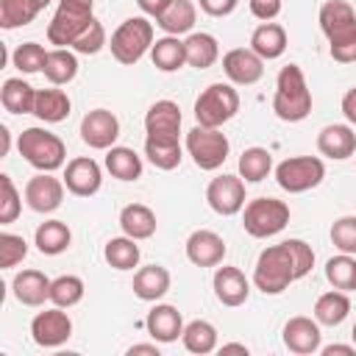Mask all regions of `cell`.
<instances>
[{
    "instance_id": "obj_1",
    "label": "cell",
    "mask_w": 356,
    "mask_h": 356,
    "mask_svg": "<svg viewBox=\"0 0 356 356\" xmlns=\"http://www.w3.org/2000/svg\"><path fill=\"white\" fill-rule=\"evenodd\" d=\"M314 267V250L303 239H284L259 253L253 267V286L264 295H281L289 284L309 275Z\"/></svg>"
},
{
    "instance_id": "obj_2",
    "label": "cell",
    "mask_w": 356,
    "mask_h": 356,
    "mask_svg": "<svg viewBox=\"0 0 356 356\" xmlns=\"http://www.w3.org/2000/svg\"><path fill=\"white\" fill-rule=\"evenodd\" d=\"M328 53L339 64H356V11L348 0H325L317 14Z\"/></svg>"
},
{
    "instance_id": "obj_3",
    "label": "cell",
    "mask_w": 356,
    "mask_h": 356,
    "mask_svg": "<svg viewBox=\"0 0 356 356\" xmlns=\"http://www.w3.org/2000/svg\"><path fill=\"white\" fill-rule=\"evenodd\" d=\"M273 111L284 122H300L312 114V89H309L306 75L298 64L281 67V72L275 78Z\"/></svg>"
},
{
    "instance_id": "obj_4",
    "label": "cell",
    "mask_w": 356,
    "mask_h": 356,
    "mask_svg": "<svg viewBox=\"0 0 356 356\" xmlns=\"http://www.w3.org/2000/svg\"><path fill=\"white\" fill-rule=\"evenodd\" d=\"M17 150L39 172H53V170L67 164V145L61 142V136H56L47 128H39V125L25 128L19 134Z\"/></svg>"
},
{
    "instance_id": "obj_5",
    "label": "cell",
    "mask_w": 356,
    "mask_h": 356,
    "mask_svg": "<svg viewBox=\"0 0 356 356\" xmlns=\"http://www.w3.org/2000/svg\"><path fill=\"white\" fill-rule=\"evenodd\" d=\"M156 31H153V22L147 17H128L117 25V31L111 33V56L114 61L125 64V67H134L145 53H150L153 47V39Z\"/></svg>"
},
{
    "instance_id": "obj_6",
    "label": "cell",
    "mask_w": 356,
    "mask_h": 356,
    "mask_svg": "<svg viewBox=\"0 0 356 356\" xmlns=\"http://www.w3.org/2000/svg\"><path fill=\"white\" fill-rule=\"evenodd\" d=\"M239 111V92L231 83H209L195 100V120L206 128H222Z\"/></svg>"
},
{
    "instance_id": "obj_7",
    "label": "cell",
    "mask_w": 356,
    "mask_h": 356,
    "mask_svg": "<svg viewBox=\"0 0 356 356\" xmlns=\"http://www.w3.org/2000/svg\"><path fill=\"white\" fill-rule=\"evenodd\" d=\"M286 225H289V206L278 197H253L242 209V228L256 239L275 236Z\"/></svg>"
},
{
    "instance_id": "obj_8",
    "label": "cell",
    "mask_w": 356,
    "mask_h": 356,
    "mask_svg": "<svg viewBox=\"0 0 356 356\" xmlns=\"http://www.w3.org/2000/svg\"><path fill=\"white\" fill-rule=\"evenodd\" d=\"M228 150H231V142L220 128L195 125L186 134V153L192 156L197 170H206V172L220 170L228 159Z\"/></svg>"
},
{
    "instance_id": "obj_9",
    "label": "cell",
    "mask_w": 356,
    "mask_h": 356,
    "mask_svg": "<svg viewBox=\"0 0 356 356\" xmlns=\"http://www.w3.org/2000/svg\"><path fill=\"white\" fill-rule=\"evenodd\" d=\"M325 178V164L320 156H289L275 167V181L284 192L300 195L320 186Z\"/></svg>"
},
{
    "instance_id": "obj_10",
    "label": "cell",
    "mask_w": 356,
    "mask_h": 356,
    "mask_svg": "<svg viewBox=\"0 0 356 356\" xmlns=\"http://www.w3.org/2000/svg\"><path fill=\"white\" fill-rule=\"evenodd\" d=\"M245 181H242V175H228V172H222V175H217V178H211L209 181V186H206V203H209V209L214 211V214H220V217H234V214H239L242 209H245Z\"/></svg>"
},
{
    "instance_id": "obj_11",
    "label": "cell",
    "mask_w": 356,
    "mask_h": 356,
    "mask_svg": "<svg viewBox=\"0 0 356 356\" xmlns=\"http://www.w3.org/2000/svg\"><path fill=\"white\" fill-rule=\"evenodd\" d=\"M72 337V320L61 306L44 309L31 320V339L39 348H58Z\"/></svg>"
},
{
    "instance_id": "obj_12",
    "label": "cell",
    "mask_w": 356,
    "mask_h": 356,
    "mask_svg": "<svg viewBox=\"0 0 356 356\" xmlns=\"http://www.w3.org/2000/svg\"><path fill=\"white\" fill-rule=\"evenodd\" d=\"M81 139L92 150H108L120 139V120L108 108H92L81 120Z\"/></svg>"
},
{
    "instance_id": "obj_13",
    "label": "cell",
    "mask_w": 356,
    "mask_h": 356,
    "mask_svg": "<svg viewBox=\"0 0 356 356\" xmlns=\"http://www.w3.org/2000/svg\"><path fill=\"white\" fill-rule=\"evenodd\" d=\"M64 178H56L53 172H36L25 184V203L36 214H53L64 200Z\"/></svg>"
},
{
    "instance_id": "obj_14",
    "label": "cell",
    "mask_w": 356,
    "mask_h": 356,
    "mask_svg": "<svg viewBox=\"0 0 356 356\" xmlns=\"http://www.w3.org/2000/svg\"><path fill=\"white\" fill-rule=\"evenodd\" d=\"M64 186L67 192H72L75 197H92L100 192L103 186V170L95 159L89 156H78V159H70L67 167H64Z\"/></svg>"
},
{
    "instance_id": "obj_15",
    "label": "cell",
    "mask_w": 356,
    "mask_h": 356,
    "mask_svg": "<svg viewBox=\"0 0 356 356\" xmlns=\"http://www.w3.org/2000/svg\"><path fill=\"white\" fill-rule=\"evenodd\" d=\"M222 72L236 86H253L264 75V58L250 47H234L222 56Z\"/></svg>"
},
{
    "instance_id": "obj_16",
    "label": "cell",
    "mask_w": 356,
    "mask_h": 356,
    "mask_svg": "<svg viewBox=\"0 0 356 356\" xmlns=\"http://www.w3.org/2000/svg\"><path fill=\"white\" fill-rule=\"evenodd\" d=\"M281 339H284V348L298 353V356H312L323 348V334H320V323L312 320V317H289L284 331H281Z\"/></svg>"
},
{
    "instance_id": "obj_17",
    "label": "cell",
    "mask_w": 356,
    "mask_h": 356,
    "mask_svg": "<svg viewBox=\"0 0 356 356\" xmlns=\"http://www.w3.org/2000/svg\"><path fill=\"white\" fill-rule=\"evenodd\" d=\"M184 248H186V259L195 267H217V264H222L225 250H228L225 239L217 231H209V228L192 231Z\"/></svg>"
},
{
    "instance_id": "obj_18",
    "label": "cell",
    "mask_w": 356,
    "mask_h": 356,
    "mask_svg": "<svg viewBox=\"0 0 356 356\" xmlns=\"http://www.w3.org/2000/svg\"><path fill=\"white\" fill-rule=\"evenodd\" d=\"M95 19V14H83V11H72V8H56L50 25H47V42L56 47H72L75 39L83 33V28Z\"/></svg>"
},
{
    "instance_id": "obj_19",
    "label": "cell",
    "mask_w": 356,
    "mask_h": 356,
    "mask_svg": "<svg viewBox=\"0 0 356 356\" xmlns=\"http://www.w3.org/2000/svg\"><path fill=\"white\" fill-rule=\"evenodd\" d=\"M211 286H214V298L222 303V306H242L250 295V281L245 278V273L239 267H231V264H222L214 270V278H211Z\"/></svg>"
},
{
    "instance_id": "obj_20",
    "label": "cell",
    "mask_w": 356,
    "mask_h": 356,
    "mask_svg": "<svg viewBox=\"0 0 356 356\" xmlns=\"http://www.w3.org/2000/svg\"><path fill=\"white\" fill-rule=\"evenodd\" d=\"M145 328L153 337V342L167 345L184 334V317L172 303H156L145 317Z\"/></svg>"
},
{
    "instance_id": "obj_21",
    "label": "cell",
    "mask_w": 356,
    "mask_h": 356,
    "mask_svg": "<svg viewBox=\"0 0 356 356\" xmlns=\"http://www.w3.org/2000/svg\"><path fill=\"white\" fill-rule=\"evenodd\" d=\"M317 150L325 159H334V161L350 159L356 153V131H353V125L334 122V125L320 128V134H317Z\"/></svg>"
},
{
    "instance_id": "obj_22",
    "label": "cell",
    "mask_w": 356,
    "mask_h": 356,
    "mask_svg": "<svg viewBox=\"0 0 356 356\" xmlns=\"http://www.w3.org/2000/svg\"><path fill=\"white\" fill-rule=\"evenodd\" d=\"M170 284H172V278H170V270L167 267H161V264H145V267H139L134 273L131 289H134V295L139 300L156 303V300H161L170 292Z\"/></svg>"
},
{
    "instance_id": "obj_23",
    "label": "cell",
    "mask_w": 356,
    "mask_h": 356,
    "mask_svg": "<svg viewBox=\"0 0 356 356\" xmlns=\"http://www.w3.org/2000/svg\"><path fill=\"white\" fill-rule=\"evenodd\" d=\"M145 156L156 170H175L184 159V147H181V139L172 134H147Z\"/></svg>"
},
{
    "instance_id": "obj_24",
    "label": "cell",
    "mask_w": 356,
    "mask_h": 356,
    "mask_svg": "<svg viewBox=\"0 0 356 356\" xmlns=\"http://www.w3.org/2000/svg\"><path fill=\"white\" fill-rule=\"evenodd\" d=\"M11 292L22 306H42L50 300V278L42 270H22L14 275Z\"/></svg>"
},
{
    "instance_id": "obj_25",
    "label": "cell",
    "mask_w": 356,
    "mask_h": 356,
    "mask_svg": "<svg viewBox=\"0 0 356 356\" xmlns=\"http://www.w3.org/2000/svg\"><path fill=\"white\" fill-rule=\"evenodd\" d=\"M250 50L259 53L264 61H275L286 50V28L281 22H261L250 33Z\"/></svg>"
},
{
    "instance_id": "obj_26",
    "label": "cell",
    "mask_w": 356,
    "mask_h": 356,
    "mask_svg": "<svg viewBox=\"0 0 356 356\" xmlns=\"http://www.w3.org/2000/svg\"><path fill=\"white\" fill-rule=\"evenodd\" d=\"M120 228H122L125 236H131L136 242L150 239L156 234V228H159L156 211L150 206H145V203H128L120 211Z\"/></svg>"
},
{
    "instance_id": "obj_27",
    "label": "cell",
    "mask_w": 356,
    "mask_h": 356,
    "mask_svg": "<svg viewBox=\"0 0 356 356\" xmlns=\"http://www.w3.org/2000/svg\"><path fill=\"white\" fill-rule=\"evenodd\" d=\"M195 19H197V6L192 0H172L156 17V25L170 36H181V33H192Z\"/></svg>"
},
{
    "instance_id": "obj_28",
    "label": "cell",
    "mask_w": 356,
    "mask_h": 356,
    "mask_svg": "<svg viewBox=\"0 0 356 356\" xmlns=\"http://www.w3.org/2000/svg\"><path fill=\"white\" fill-rule=\"evenodd\" d=\"M150 61H153V67L161 70V72H178V70L186 64L184 39L164 33L161 39L153 42V47H150Z\"/></svg>"
},
{
    "instance_id": "obj_29",
    "label": "cell",
    "mask_w": 356,
    "mask_h": 356,
    "mask_svg": "<svg viewBox=\"0 0 356 356\" xmlns=\"http://www.w3.org/2000/svg\"><path fill=\"white\" fill-rule=\"evenodd\" d=\"M70 108H72V100L64 89H36V103H33V114L42 120V122H64L70 117Z\"/></svg>"
},
{
    "instance_id": "obj_30",
    "label": "cell",
    "mask_w": 356,
    "mask_h": 356,
    "mask_svg": "<svg viewBox=\"0 0 356 356\" xmlns=\"http://www.w3.org/2000/svg\"><path fill=\"white\" fill-rule=\"evenodd\" d=\"M33 245L44 256H58L72 245V231L61 220H44L33 234Z\"/></svg>"
},
{
    "instance_id": "obj_31",
    "label": "cell",
    "mask_w": 356,
    "mask_h": 356,
    "mask_svg": "<svg viewBox=\"0 0 356 356\" xmlns=\"http://www.w3.org/2000/svg\"><path fill=\"white\" fill-rule=\"evenodd\" d=\"M181 108L172 100H156L145 114V131L147 134H172L181 136Z\"/></svg>"
},
{
    "instance_id": "obj_32",
    "label": "cell",
    "mask_w": 356,
    "mask_h": 356,
    "mask_svg": "<svg viewBox=\"0 0 356 356\" xmlns=\"http://www.w3.org/2000/svg\"><path fill=\"white\" fill-rule=\"evenodd\" d=\"M184 47H186V64L195 70H209L220 58V44L206 31H192L184 39Z\"/></svg>"
},
{
    "instance_id": "obj_33",
    "label": "cell",
    "mask_w": 356,
    "mask_h": 356,
    "mask_svg": "<svg viewBox=\"0 0 356 356\" xmlns=\"http://www.w3.org/2000/svg\"><path fill=\"white\" fill-rule=\"evenodd\" d=\"M0 103L8 114H33L36 89L22 78H6L0 89Z\"/></svg>"
},
{
    "instance_id": "obj_34",
    "label": "cell",
    "mask_w": 356,
    "mask_h": 356,
    "mask_svg": "<svg viewBox=\"0 0 356 356\" xmlns=\"http://www.w3.org/2000/svg\"><path fill=\"white\" fill-rule=\"evenodd\" d=\"M106 170L117 181H139L142 178V159L134 147L114 145L106 150Z\"/></svg>"
},
{
    "instance_id": "obj_35",
    "label": "cell",
    "mask_w": 356,
    "mask_h": 356,
    "mask_svg": "<svg viewBox=\"0 0 356 356\" xmlns=\"http://www.w3.org/2000/svg\"><path fill=\"white\" fill-rule=\"evenodd\" d=\"M42 72L53 86H64V83L75 81V75H78V53L70 50V47H53L47 53V61H44Z\"/></svg>"
},
{
    "instance_id": "obj_36",
    "label": "cell",
    "mask_w": 356,
    "mask_h": 356,
    "mask_svg": "<svg viewBox=\"0 0 356 356\" xmlns=\"http://www.w3.org/2000/svg\"><path fill=\"white\" fill-rule=\"evenodd\" d=\"M350 314V298L348 292L342 289H331V292H323L317 300H314V320L320 325H339L345 323V317Z\"/></svg>"
},
{
    "instance_id": "obj_37",
    "label": "cell",
    "mask_w": 356,
    "mask_h": 356,
    "mask_svg": "<svg viewBox=\"0 0 356 356\" xmlns=\"http://www.w3.org/2000/svg\"><path fill=\"white\" fill-rule=\"evenodd\" d=\"M139 256H142V250H139L136 239H131L125 234L122 236H111L103 245V259L114 270H134L139 264Z\"/></svg>"
},
{
    "instance_id": "obj_38",
    "label": "cell",
    "mask_w": 356,
    "mask_h": 356,
    "mask_svg": "<svg viewBox=\"0 0 356 356\" xmlns=\"http://www.w3.org/2000/svg\"><path fill=\"white\" fill-rule=\"evenodd\" d=\"M181 342L189 353H197V356H206L211 350H217V328L209 323V320H192L184 325V334H181Z\"/></svg>"
},
{
    "instance_id": "obj_39",
    "label": "cell",
    "mask_w": 356,
    "mask_h": 356,
    "mask_svg": "<svg viewBox=\"0 0 356 356\" xmlns=\"http://www.w3.org/2000/svg\"><path fill=\"white\" fill-rule=\"evenodd\" d=\"M236 167H239V175L245 184H259L273 172V153L267 147H259V145L248 147V150H242Z\"/></svg>"
},
{
    "instance_id": "obj_40",
    "label": "cell",
    "mask_w": 356,
    "mask_h": 356,
    "mask_svg": "<svg viewBox=\"0 0 356 356\" xmlns=\"http://www.w3.org/2000/svg\"><path fill=\"white\" fill-rule=\"evenodd\" d=\"M325 281L334 289L342 292H356V256L353 253H339L325 261Z\"/></svg>"
},
{
    "instance_id": "obj_41",
    "label": "cell",
    "mask_w": 356,
    "mask_h": 356,
    "mask_svg": "<svg viewBox=\"0 0 356 356\" xmlns=\"http://www.w3.org/2000/svg\"><path fill=\"white\" fill-rule=\"evenodd\" d=\"M39 11H42L39 0H0V28L14 31L31 25Z\"/></svg>"
},
{
    "instance_id": "obj_42",
    "label": "cell",
    "mask_w": 356,
    "mask_h": 356,
    "mask_svg": "<svg viewBox=\"0 0 356 356\" xmlns=\"http://www.w3.org/2000/svg\"><path fill=\"white\" fill-rule=\"evenodd\" d=\"M83 281L78 275H58L50 281V303L53 306H61V309H72L83 300Z\"/></svg>"
},
{
    "instance_id": "obj_43",
    "label": "cell",
    "mask_w": 356,
    "mask_h": 356,
    "mask_svg": "<svg viewBox=\"0 0 356 356\" xmlns=\"http://www.w3.org/2000/svg\"><path fill=\"white\" fill-rule=\"evenodd\" d=\"M47 53L39 42H22L14 53H11V64L22 72V75H33V72H42L44 70V61H47Z\"/></svg>"
},
{
    "instance_id": "obj_44",
    "label": "cell",
    "mask_w": 356,
    "mask_h": 356,
    "mask_svg": "<svg viewBox=\"0 0 356 356\" xmlns=\"http://www.w3.org/2000/svg\"><path fill=\"white\" fill-rule=\"evenodd\" d=\"M22 197L11 181V175H0V225H8L22 211Z\"/></svg>"
},
{
    "instance_id": "obj_45",
    "label": "cell",
    "mask_w": 356,
    "mask_h": 356,
    "mask_svg": "<svg viewBox=\"0 0 356 356\" xmlns=\"http://www.w3.org/2000/svg\"><path fill=\"white\" fill-rule=\"evenodd\" d=\"M103 47H106V28H103L100 19H92V22L83 28V33L75 39V44H72L70 50H75L78 56H95V53H100Z\"/></svg>"
},
{
    "instance_id": "obj_46",
    "label": "cell",
    "mask_w": 356,
    "mask_h": 356,
    "mask_svg": "<svg viewBox=\"0 0 356 356\" xmlns=\"http://www.w3.org/2000/svg\"><path fill=\"white\" fill-rule=\"evenodd\" d=\"M25 256H28V242H25L19 234L3 231V234H0V267H3V270H11V267H17Z\"/></svg>"
},
{
    "instance_id": "obj_47",
    "label": "cell",
    "mask_w": 356,
    "mask_h": 356,
    "mask_svg": "<svg viewBox=\"0 0 356 356\" xmlns=\"http://www.w3.org/2000/svg\"><path fill=\"white\" fill-rule=\"evenodd\" d=\"M331 242L339 253H353L356 256V217L345 214L339 220H334L331 225Z\"/></svg>"
},
{
    "instance_id": "obj_48",
    "label": "cell",
    "mask_w": 356,
    "mask_h": 356,
    "mask_svg": "<svg viewBox=\"0 0 356 356\" xmlns=\"http://www.w3.org/2000/svg\"><path fill=\"white\" fill-rule=\"evenodd\" d=\"M248 6H250V14L256 17V19H261V22H270V19H275L278 14H281V0H248Z\"/></svg>"
},
{
    "instance_id": "obj_49",
    "label": "cell",
    "mask_w": 356,
    "mask_h": 356,
    "mask_svg": "<svg viewBox=\"0 0 356 356\" xmlns=\"http://www.w3.org/2000/svg\"><path fill=\"white\" fill-rule=\"evenodd\" d=\"M200 11H206L209 17H228L234 14V8L239 6V0H197Z\"/></svg>"
},
{
    "instance_id": "obj_50",
    "label": "cell",
    "mask_w": 356,
    "mask_h": 356,
    "mask_svg": "<svg viewBox=\"0 0 356 356\" xmlns=\"http://www.w3.org/2000/svg\"><path fill=\"white\" fill-rule=\"evenodd\" d=\"M342 114H345V120L356 128V86L342 95Z\"/></svg>"
},
{
    "instance_id": "obj_51",
    "label": "cell",
    "mask_w": 356,
    "mask_h": 356,
    "mask_svg": "<svg viewBox=\"0 0 356 356\" xmlns=\"http://www.w3.org/2000/svg\"><path fill=\"white\" fill-rule=\"evenodd\" d=\"M170 3H172V0H136V6L142 8L145 17H159Z\"/></svg>"
},
{
    "instance_id": "obj_52",
    "label": "cell",
    "mask_w": 356,
    "mask_h": 356,
    "mask_svg": "<svg viewBox=\"0 0 356 356\" xmlns=\"http://www.w3.org/2000/svg\"><path fill=\"white\" fill-rule=\"evenodd\" d=\"M323 356H353L356 353V345H325L320 348Z\"/></svg>"
},
{
    "instance_id": "obj_53",
    "label": "cell",
    "mask_w": 356,
    "mask_h": 356,
    "mask_svg": "<svg viewBox=\"0 0 356 356\" xmlns=\"http://www.w3.org/2000/svg\"><path fill=\"white\" fill-rule=\"evenodd\" d=\"M61 8H72V11H83V14H92V6L95 0H58Z\"/></svg>"
},
{
    "instance_id": "obj_54",
    "label": "cell",
    "mask_w": 356,
    "mask_h": 356,
    "mask_svg": "<svg viewBox=\"0 0 356 356\" xmlns=\"http://www.w3.org/2000/svg\"><path fill=\"white\" fill-rule=\"evenodd\" d=\"M136 353H145V356H159V345L153 342V345H131L128 348V356H136Z\"/></svg>"
},
{
    "instance_id": "obj_55",
    "label": "cell",
    "mask_w": 356,
    "mask_h": 356,
    "mask_svg": "<svg viewBox=\"0 0 356 356\" xmlns=\"http://www.w3.org/2000/svg\"><path fill=\"white\" fill-rule=\"evenodd\" d=\"M217 350L220 353H242V356H248V345H242V342H225Z\"/></svg>"
},
{
    "instance_id": "obj_56",
    "label": "cell",
    "mask_w": 356,
    "mask_h": 356,
    "mask_svg": "<svg viewBox=\"0 0 356 356\" xmlns=\"http://www.w3.org/2000/svg\"><path fill=\"white\" fill-rule=\"evenodd\" d=\"M0 139H3V145H0V156H6V153H8V147H11V134H8V128H6V125H0Z\"/></svg>"
},
{
    "instance_id": "obj_57",
    "label": "cell",
    "mask_w": 356,
    "mask_h": 356,
    "mask_svg": "<svg viewBox=\"0 0 356 356\" xmlns=\"http://www.w3.org/2000/svg\"><path fill=\"white\" fill-rule=\"evenodd\" d=\"M50 3H53V0H39V6H42V8H44V6H50Z\"/></svg>"
},
{
    "instance_id": "obj_58",
    "label": "cell",
    "mask_w": 356,
    "mask_h": 356,
    "mask_svg": "<svg viewBox=\"0 0 356 356\" xmlns=\"http://www.w3.org/2000/svg\"><path fill=\"white\" fill-rule=\"evenodd\" d=\"M350 337H353V345H356V323H353V331H350Z\"/></svg>"
}]
</instances>
